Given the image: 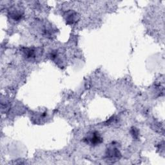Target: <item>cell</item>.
Masks as SVG:
<instances>
[{"label": "cell", "mask_w": 165, "mask_h": 165, "mask_svg": "<svg viewBox=\"0 0 165 165\" xmlns=\"http://www.w3.org/2000/svg\"><path fill=\"white\" fill-rule=\"evenodd\" d=\"M87 141L92 145H97L103 142V139L98 132H93L89 137L87 138Z\"/></svg>", "instance_id": "6da1fadb"}, {"label": "cell", "mask_w": 165, "mask_h": 165, "mask_svg": "<svg viewBox=\"0 0 165 165\" xmlns=\"http://www.w3.org/2000/svg\"><path fill=\"white\" fill-rule=\"evenodd\" d=\"M20 10L18 9V8H13L12 10H11L10 11V16H11V18L14 20H20L23 15V13Z\"/></svg>", "instance_id": "7a4b0ae2"}, {"label": "cell", "mask_w": 165, "mask_h": 165, "mask_svg": "<svg viewBox=\"0 0 165 165\" xmlns=\"http://www.w3.org/2000/svg\"><path fill=\"white\" fill-rule=\"evenodd\" d=\"M36 50L34 49H26L23 52L25 54V58H27L28 59H34L36 58V56L37 55L36 53Z\"/></svg>", "instance_id": "3957f363"}]
</instances>
